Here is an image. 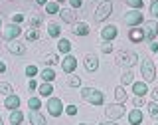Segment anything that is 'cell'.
Listing matches in <instances>:
<instances>
[{
    "label": "cell",
    "instance_id": "cell-1",
    "mask_svg": "<svg viewBox=\"0 0 158 125\" xmlns=\"http://www.w3.org/2000/svg\"><path fill=\"white\" fill-rule=\"evenodd\" d=\"M136 62H138V56L135 52L121 50V52H117V56H115V64L117 66H123V68H131V66H135Z\"/></svg>",
    "mask_w": 158,
    "mask_h": 125
},
{
    "label": "cell",
    "instance_id": "cell-2",
    "mask_svg": "<svg viewBox=\"0 0 158 125\" xmlns=\"http://www.w3.org/2000/svg\"><path fill=\"white\" fill-rule=\"evenodd\" d=\"M81 96L85 97L89 103H93V105H103V101H105V96H103V92H101V89L81 87Z\"/></svg>",
    "mask_w": 158,
    "mask_h": 125
},
{
    "label": "cell",
    "instance_id": "cell-3",
    "mask_svg": "<svg viewBox=\"0 0 158 125\" xmlns=\"http://www.w3.org/2000/svg\"><path fill=\"white\" fill-rule=\"evenodd\" d=\"M140 74H142V79H144L146 83L154 82V78H156V68H154V62H152L150 58H142Z\"/></svg>",
    "mask_w": 158,
    "mask_h": 125
},
{
    "label": "cell",
    "instance_id": "cell-4",
    "mask_svg": "<svg viewBox=\"0 0 158 125\" xmlns=\"http://www.w3.org/2000/svg\"><path fill=\"white\" fill-rule=\"evenodd\" d=\"M111 12H113V2L111 0H103L101 4L97 6V10H95V22H103L107 16H111Z\"/></svg>",
    "mask_w": 158,
    "mask_h": 125
},
{
    "label": "cell",
    "instance_id": "cell-5",
    "mask_svg": "<svg viewBox=\"0 0 158 125\" xmlns=\"http://www.w3.org/2000/svg\"><path fill=\"white\" fill-rule=\"evenodd\" d=\"M142 32H144V40H146V42H154V38L158 34V22H156V20L142 22Z\"/></svg>",
    "mask_w": 158,
    "mask_h": 125
},
{
    "label": "cell",
    "instance_id": "cell-6",
    "mask_svg": "<svg viewBox=\"0 0 158 125\" xmlns=\"http://www.w3.org/2000/svg\"><path fill=\"white\" fill-rule=\"evenodd\" d=\"M125 111H127V109H125V105H123V103H113V105H107V107H105V115H107L109 121L123 117V115H125Z\"/></svg>",
    "mask_w": 158,
    "mask_h": 125
},
{
    "label": "cell",
    "instance_id": "cell-7",
    "mask_svg": "<svg viewBox=\"0 0 158 125\" xmlns=\"http://www.w3.org/2000/svg\"><path fill=\"white\" fill-rule=\"evenodd\" d=\"M46 107H48V111H49L52 117H59L63 113V103H61V99H57V97H49Z\"/></svg>",
    "mask_w": 158,
    "mask_h": 125
},
{
    "label": "cell",
    "instance_id": "cell-8",
    "mask_svg": "<svg viewBox=\"0 0 158 125\" xmlns=\"http://www.w3.org/2000/svg\"><path fill=\"white\" fill-rule=\"evenodd\" d=\"M20 34H22V28H20V24H8V26L4 28V32H2V38L8 40V42H12V40H16Z\"/></svg>",
    "mask_w": 158,
    "mask_h": 125
},
{
    "label": "cell",
    "instance_id": "cell-9",
    "mask_svg": "<svg viewBox=\"0 0 158 125\" xmlns=\"http://www.w3.org/2000/svg\"><path fill=\"white\" fill-rule=\"evenodd\" d=\"M125 22H127V26L136 28L138 24H142V12L140 10H131V12H127L125 14Z\"/></svg>",
    "mask_w": 158,
    "mask_h": 125
},
{
    "label": "cell",
    "instance_id": "cell-10",
    "mask_svg": "<svg viewBox=\"0 0 158 125\" xmlns=\"http://www.w3.org/2000/svg\"><path fill=\"white\" fill-rule=\"evenodd\" d=\"M83 64H85L87 72H97L99 69V58L95 56V54H87V56L83 58Z\"/></svg>",
    "mask_w": 158,
    "mask_h": 125
},
{
    "label": "cell",
    "instance_id": "cell-11",
    "mask_svg": "<svg viewBox=\"0 0 158 125\" xmlns=\"http://www.w3.org/2000/svg\"><path fill=\"white\" fill-rule=\"evenodd\" d=\"M8 52L14 54V56H22V54L26 52V46H24V42H20V40H12V42L8 44Z\"/></svg>",
    "mask_w": 158,
    "mask_h": 125
},
{
    "label": "cell",
    "instance_id": "cell-12",
    "mask_svg": "<svg viewBox=\"0 0 158 125\" xmlns=\"http://www.w3.org/2000/svg\"><path fill=\"white\" fill-rule=\"evenodd\" d=\"M61 68H63V72H65V74H73V69L77 68V60L67 54V56L63 58V62H61Z\"/></svg>",
    "mask_w": 158,
    "mask_h": 125
},
{
    "label": "cell",
    "instance_id": "cell-13",
    "mask_svg": "<svg viewBox=\"0 0 158 125\" xmlns=\"http://www.w3.org/2000/svg\"><path fill=\"white\" fill-rule=\"evenodd\" d=\"M117 34H118V30H117V26H105L103 28V32H101V36H103V40L105 42H113V40L117 38Z\"/></svg>",
    "mask_w": 158,
    "mask_h": 125
},
{
    "label": "cell",
    "instance_id": "cell-14",
    "mask_svg": "<svg viewBox=\"0 0 158 125\" xmlns=\"http://www.w3.org/2000/svg\"><path fill=\"white\" fill-rule=\"evenodd\" d=\"M59 16H61V20H63V22H67V24H73V22H75V12H73V8L59 10Z\"/></svg>",
    "mask_w": 158,
    "mask_h": 125
},
{
    "label": "cell",
    "instance_id": "cell-15",
    "mask_svg": "<svg viewBox=\"0 0 158 125\" xmlns=\"http://www.w3.org/2000/svg\"><path fill=\"white\" fill-rule=\"evenodd\" d=\"M57 52H59V54H65V56H67V54L71 52V42H69L67 38H59V42H57Z\"/></svg>",
    "mask_w": 158,
    "mask_h": 125
},
{
    "label": "cell",
    "instance_id": "cell-16",
    "mask_svg": "<svg viewBox=\"0 0 158 125\" xmlns=\"http://www.w3.org/2000/svg\"><path fill=\"white\" fill-rule=\"evenodd\" d=\"M30 123L32 125H46V117L40 111H32V109H30Z\"/></svg>",
    "mask_w": 158,
    "mask_h": 125
},
{
    "label": "cell",
    "instance_id": "cell-17",
    "mask_svg": "<svg viewBox=\"0 0 158 125\" xmlns=\"http://www.w3.org/2000/svg\"><path fill=\"white\" fill-rule=\"evenodd\" d=\"M128 123H131V125H140L142 123V111L138 107L135 109V111L128 113Z\"/></svg>",
    "mask_w": 158,
    "mask_h": 125
},
{
    "label": "cell",
    "instance_id": "cell-18",
    "mask_svg": "<svg viewBox=\"0 0 158 125\" xmlns=\"http://www.w3.org/2000/svg\"><path fill=\"white\" fill-rule=\"evenodd\" d=\"M4 105H6V109H18V107H20V97L12 93V96H8V97H6Z\"/></svg>",
    "mask_w": 158,
    "mask_h": 125
},
{
    "label": "cell",
    "instance_id": "cell-19",
    "mask_svg": "<svg viewBox=\"0 0 158 125\" xmlns=\"http://www.w3.org/2000/svg\"><path fill=\"white\" fill-rule=\"evenodd\" d=\"M132 92H135V96H146V92H148L146 82H136V83H132Z\"/></svg>",
    "mask_w": 158,
    "mask_h": 125
},
{
    "label": "cell",
    "instance_id": "cell-20",
    "mask_svg": "<svg viewBox=\"0 0 158 125\" xmlns=\"http://www.w3.org/2000/svg\"><path fill=\"white\" fill-rule=\"evenodd\" d=\"M73 34H75V36H87V34H89V26L85 22H79V24L73 26Z\"/></svg>",
    "mask_w": 158,
    "mask_h": 125
},
{
    "label": "cell",
    "instance_id": "cell-21",
    "mask_svg": "<svg viewBox=\"0 0 158 125\" xmlns=\"http://www.w3.org/2000/svg\"><path fill=\"white\" fill-rule=\"evenodd\" d=\"M128 38H131L132 42H142V40H144V32H142V28H132L131 34H128Z\"/></svg>",
    "mask_w": 158,
    "mask_h": 125
},
{
    "label": "cell",
    "instance_id": "cell-22",
    "mask_svg": "<svg viewBox=\"0 0 158 125\" xmlns=\"http://www.w3.org/2000/svg\"><path fill=\"white\" fill-rule=\"evenodd\" d=\"M48 34L52 38H59V34H61V28H59L57 22H49L48 24Z\"/></svg>",
    "mask_w": 158,
    "mask_h": 125
},
{
    "label": "cell",
    "instance_id": "cell-23",
    "mask_svg": "<svg viewBox=\"0 0 158 125\" xmlns=\"http://www.w3.org/2000/svg\"><path fill=\"white\" fill-rule=\"evenodd\" d=\"M22 119H24L22 111H18V109H12V111H10V123H12V125H20Z\"/></svg>",
    "mask_w": 158,
    "mask_h": 125
},
{
    "label": "cell",
    "instance_id": "cell-24",
    "mask_svg": "<svg viewBox=\"0 0 158 125\" xmlns=\"http://www.w3.org/2000/svg\"><path fill=\"white\" fill-rule=\"evenodd\" d=\"M38 92H40V96H52V93H53V86H52V82L42 83V86L38 87Z\"/></svg>",
    "mask_w": 158,
    "mask_h": 125
},
{
    "label": "cell",
    "instance_id": "cell-25",
    "mask_svg": "<svg viewBox=\"0 0 158 125\" xmlns=\"http://www.w3.org/2000/svg\"><path fill=\"white\" fill-rule=\"evenodd\" d=\"M42 26V16L38 12H32L30 14V28H40Z\"/></svg>",
    "mask_w": 158,
    "mask_h": 125
},
{
    "label": "cell",
    "instance_id": "cell-26",
    "mask_svg": "<svg viewBox=\"0 0 158 125\" xmlns=\"http://www.w3.org/2000/svg\"><path fill=\"white\" fill-rule=\"evenodd\" d=\"M40 76H42L44 82H52V79H56V72H53L52 68H46V69L40 72Z\"/></svg>",
    "mask_w": 158,
    "mask_h": 125
},
{
    "label": "cell",
    "instance_id": "cell-27",
    "mask_svg": "<svg viewBox=\"0 0 158 125\" xmlns=\"http://www.w3.org/2000/svg\"><path fill=\"white\" fill-rule=\"evenodd\" d=\"M115 99H117V103H123L127 99V92H125V87H123V86L115 87Z\"/></svg>",
    "mask_w": 158,
    "mask_h": 125
},
{
    "label": "cell",
    "instance_id": "cell-28",
    "mask_svg": "<svg viewBox=\"0 0 158 125\" xmlns=\"http://www.w3.org/2000/svg\"><path fill=\"white\" fill-rule=\"evenodd\" d=\"M28 107L32 109V111H38V109L42 107V99L40 97H30L28 99Z\"/></svg>",
    "mask_w": 158,
    "mask_h": 125
},
{
    "label": "cell",
    "instance_id": "cell-29",
    "mask_svg": "<svg viewBox=\"0 0 158 125\" xmlns=\"http://www.w3.org/2000/svg\"><path fill=\"white\" fill-rule=\"evenodd\" d=\"M81 82H83V79L79 76H69L67 78V86L69 87H81Z\"/></svg>",
    "mask_w": 158,
    "mask_h": 125
},
{
    "label": "cell",
    "instance_id": "cell-30",
    "mask_svg": "<svg viewBox=\"0 0 158 125\" xmlns=\"http://www.w3.org/2000/svg\"><path fill=\"white\" fill-rule=\"evenodd\" d=\"M132 79H135L132 72H131V69H127V72L121 76V83H123V86H128V83H132Z\"/></svg>",
    "mask_w": 158,
    "mask_h": 125
},
{
    "label": "cell",
    "instance_id": "cell-31",
    "mask_svg": "<svg viewBox=\"0 0 158 125\" xmlns=\"http://www.w3.org/2000/svg\"><path fill=\"white\" fill-rule=\"evenodd\" d=\"M38 38H40V30L38 28H30L26 32V40H28V42H34V40H38Z\"/></svg>",
    "mask_w": 158,
    "mask_h": 125
},
{
    "label": "cell",
    "instance_id": "cell-32",
    "mask_svg": "<svg viewBox=\"0 0 158 125\" xmlns=\"http://www.w3.org/2000/svg\"><path fill=\"white\" fill-rule=\"evenodd\" d=\"M148 113H150L152 119H156V121H158V103L156 101H150V103H148Z\"/></svg>",
    "mask_w": 158,
    "mask_h": 125
},
{
    "label": "cell",
    "instance_id": "cell-33",
    "mask_svg": "<svg viewBox=\"0 0 158 125\" xmlns=\"http://www.w3.org/2000/svg\"><path fill=\"white\" fill-rule=\"evenodd\" d=\"M46 12L48 14H59V2H48L46 4Z\"/></svg>",
    "mask_w": 158,
    "mask_h": 125
},
{
    "label": "cell",
    "instance_id": "cell-34",
    "mask_svg": "<svg viewBox=\"0 0 158 125\" xmlns=\"http://www.w3.org/2000/svg\"><path fill=\"white\" fill-rule=\"evenodd\" d=\"M0 93L2 96H12V87H10V83H0Z\"/></svg>",
    "mask_w": 158,
    "mask_h": 125
},
{
    "label": "cell",
    "instance_id": "cell-35",
    "mask_svg": "<svg viewBox=\"0 0 158 125\" xmlns=\"http://www.w3.org/2000/svg\"><path fill=\"white\" fill-rule=\"evenodd\" d=\"M113 48H115V46H113V42H103V44H101V52H103V54H111Z\"/></svg>",
    "mask_w": 158,
    "mask_h": 125
},
{
    "label": "cell",
    "instance_id": "cell-36",
    "mask_svg": "<svg viewBox=\"0 0 158 125\" xmlns=\"http://www.w3.org/2000/svg\"><path fill=\"white\" fill-rule=\"evenodd\" d=\"M36 74H38V68L34 66V64H32V66H28V68H26V76H28L30 79H34V76H36Z\"/></svg>",
    "mask_w": 158,
    "mask_h": 125
},
{
    "label": "cell",
    "instance_id": "cell-37",
    "mask_svg": "<svg viewBox=\"0 0 158 125\" xmlns=\"http://www.w3.org/2000/svg\"><path fill=\"white\" fill-rule=\"evenodd\" d=\"M132 103H135V107H142L144 105V96H135L132 97Z\"/></svg>",
    "mask_w": 158,
    "mask_h": 125
},
{
    "label": "cell",
    "instance_id": "cell-38",
    "mask_svg": "<svg viewBox=\"0 0 158 125\" xmlns=\"http://www.w3.org/2000/svg\"><path fill=\"white\" fill-rule=\"evenodd\" d=\"M127 4H131L135 10H140L142 8V0H127Z\"/></svg>",
    "mask_w": 158,
    "mask_h": 125
},
{
    "label": "cell",
    "instance_id": "cell-39",
    "mask_svg": "<svg viewBox=\"0 0 158 125\" xmlns=\"http://www.w3.org/2000/svg\"><path fill=\"white\" fill-rule=\"evenodd\" d=\"M46 62H48V66H53V64H57V56H56V54H48Z\"/></svg>",
    "mask_w": 158,
    "mask_h": 125
},
{
    "label": "cell",
    "instance_id": "cell-40",
    "mask_svg": "<svg viewBox=\"0 0 158 125\" xmlns=\"http://www.w3.org/2000/svg\"><path fill=\"white\" fill-rule=\"evenodd\" d=\"M150 14H152V16H158V0H154V2H152V6H150Z\"/></svg>",
    "mask_w": 158,
    "mask_h": 125
},
{
    "label": "cell",
    "instance_id": "cell-41",
    "mask_svg": "<svg viewBox=\"0 0 158 125\" xmlns=\"http://www.w3.org/2000/svg\"><path fill=\"white\" fill-rule=\"evenodd\" d=\"M65 113H67V115H75V113H77V107L75 105H67L65 107Z\"/></svg>",
    "mask_w": 158,
    "mask_h": 125
},
{
    "label": "cell",
    "instance_id": "cell-42",
    "mask_svg": "<svg viewBox=\"0 0 158 125\" xmlns=\"http://www.w3.org/2000/svg\"><path fill=\"white\" fill-rule=\"evenodd\" d=\"M22 20H24L22 14H14V16H12V24H20Z\"/></svg>",
    "mask_w": 158,
    "mask_h": 125
},
{
    "label": "cell",
    "instance_id": "cell-43",
    "mask_svg": "<svg viewBox=\"0 0 158 125\" xmlns=\"http://www.w3.org/2000/svg\"><path fill=\"white\" fill-rule=\"evenodd\" d=\"M28 89H30V92H34V89H38V83L34 82V79H30V82H28Z\"/></svg>",
    "mask_w": 158,
    "mask_h": 125
},
{
    "label": "cell",
    "instance_id": "cell-44",
    "mask_svg": "<svg viewBox=\"0 0 158 125\" xmlns=\"http://www.w3.org/2000/svg\"><path fill=\"white\" fill-rule=\"evenodd\" d=\"M69 2H71V6H73V8H81L83 0H69Z\"/></svg>",
    "mask_w": 158,
    "mask_h": 125
},
{
    "label": "cell",
    "instance_id": "cell-45",
    "mask_svg": "<svg viewBox=\"0 0 158 125\" xmlns=\"http://www.w3.org/2000/svg\"><path fill=\"white\" fill-rule=\"evenodd\" d=\"M150 52L158 54V44H156V42H150Z\"/></svg>",
    "mask_w": 158,
    "mask_h": 125
},
{
    "label": "cell",
    "instance_id": "cell-46",
    "mask_svg": "<svg viewBox=\"0 0 158 125\" xmlns=\"http://www.w3.org/2000/svg\"><path fill=\"white\" fill-rule=\"evenodd\" d=\"M4 72H6V62L0 60V74H4Z\"/></svg>",
    "mask_w": 158,
    "mask_h": 125
},
{
    "label": "cell",
    "instance_id": "cell-47",
    "mask_svg": "<svg viewBox=\"0 0 158 125\" xmlns=\"http://www.w3.org/2000/svg\"><path fill=\"white\" fill-rule=\"evenodd\" d=\"M152 99H154V101H158V87L152 89Z\"/></svg>",
    "mask_w": 158,
    "mask_h": 125
},
{
    "label": "cell",
    "instance_id": "cell-48",
    "mask_svg": "<svg viewBox=\"0 0 158 125\" xmlns=\"http://www.w3.org/2000/svg\"><path fill=\"white\" fill-rule=\"evenodd\" d=\"M36 4H44V6H46V4H48V0H36Z\"/></svg>",
    "mask_w": 158,
    "mask_h": 125
},
{
    "label": "cell",
    "instance_id": "cell-49",
    "mask_svg": "<svg viewBox=\"0 0 158 125\" xmlns=\"http://www.w3.org/2000/svg\"><path fill=\"white\" fill-rule=\"evenodd\" d=\"M99 125H117V123H113V121H105V123H99Z\"/></svg>",
    "mask_w": 158,
    "mask_h": 125
},
{
    "label": "cell",
    "instance_id": "cell-50",
    "mask_svg": "<svg viewBox=\"0 0 158 125\" xmlns=\"http://www.w3.org/2000/svg\"><path fill=\"white\" fill-rule=\"evenodd\" d=\"M56 2H65V0H56Z\"/></svg>",
    "mask_w": 158,
    "mask_h": 125
},
{
    "label": "cell",
    "instance_id": "cell-51",
    "mask_svg": "<svg viewBox=\"0 0 158 125\" xmlns=\"http://www.w3.org/2000/svg\"><path fill=\"white\" fill-rule=\"evenodd\" d=\"M0 28H2V18H0Z\"/></svg>",
    "mask_w": 158,
    "mask_h": 125
},
{
    "label": "cell",
    "instance_id": "cell-52",
    "mask_svg": "<svg viewBox=\"0 0 158 125\" xmlns=\"http://www.w3.org/2000/svg\"><path fill=\"white\" fill-rule=\"evenodd\" d=\"M0 125H2V117H0Z\"/></svg>",
    "mask_w": 158,
    "mask_h": 125
},
{
    "label": "cell",
    "instance_id": "cell-53",
    "mask_svg": "<svg viewBox=\"0 0 158 125\" xmlns=\"http://www.w3.org/2000/svg\"><path fill=\"white\" fill-rule=\"evenodd\" d=\"M79 125H85V123H79Z\"/></svg>",
    "mask_w": 158,
    "mask_h": 125
},
{
    "label": "cell",
    "instance_id": "cell-54",
    "mask_svg": "<svg viewBox=\"0 0 158 125\" xmlns=\"http://www.w3.org/2000/svg\"><path fill=\"white\" fill-rule=\"evenodd\" d=\"M156 125H158V121H156Z\"/></svg>",
    "mask_w": 158,
    "mask_h": 125
}]
</instances>
